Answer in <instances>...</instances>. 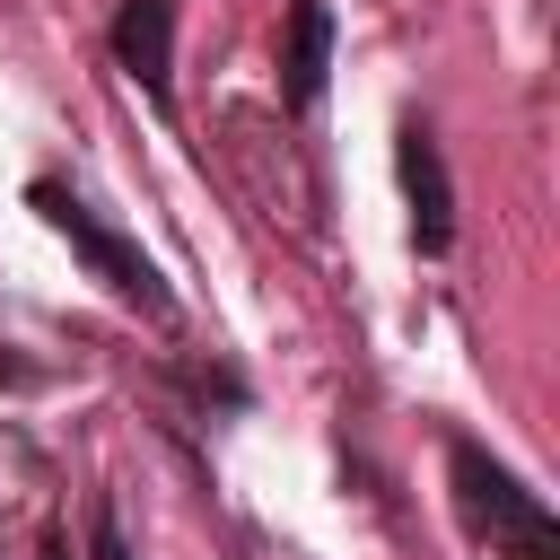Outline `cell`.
Segmentation results:
<instances>
[{"mask_svg": "<svg viewBox=\"0 0 560 560\" xmlns=\"http://www.w3.org/2000/svg\"><path fill=\"white\" fill-rule=\"evenodd\" d=\"M88 551H96V560H131V542H122V525H114V508H105V499L88 508Z\"/></svg>", "mask_w": 560, "mask_h": 560, "instance_id": "6", "label": "cell"}, {"mask_svg": "<svg viewBox=\"0 0 560 560\" xmlns=\"http://www.w3.org/2000/svg\"><path fill=\"white\" fill-rule=\"evenodd\" d=\"M26 201L44 210V228H52V236H61V245H70V254H79V262H88V271H96V280L122 298V306H140L149 324H166V315H175V289H166V271H158V262H149L131 236H114V228H105V219H96L79 192H61V184H35Z\"/></svg>", "mask_w": 560, "mask_h": 560, "instance_id": "2", "label": "cell"}, {"mask_svg": "<svg viewBox=\"0 0 560 560\" xmlns=\"http://www.w3.org/2000/svg\"><path fill=\"white\" fill-rule=\"evenodd\" d=\"M114 61L149 96H166V79H175V0H122L114 9Z\"/></svg>", "mask_w": 560, "mask_h": 560, "instance_id": "4", "label": "cell"}, {"mask_svg": "<svg viewBox=\"0 0 560 560\" xmlns=\"http://www.w3.org/2000/svg\"><path fill=\"white\" fill-rule=\"evenodd\" d=\"M44 560H70V542H61V534H44Z\"/></svg>", "mask_w": 560, "mask_h": 560, "instance_id": "7", "label": "cell"}, {"mask_svg": "<svg viewBox=\"0 0 560 560\" xmlns=\"http://www.w3.org/2000/svg\"><path fill=\"white\" fill-rule=\"evenodd\" d=\"M446 472H455V508H464V525H472L499 560H560V525H551V508H542L508 464H490L472 438H455Z\"/></svg>", "mask_w": 560, "mask_h": 560, "instance_id": "1", "label": "cell"}, {"mask_svg": "<svg viewBox=\"0 0 560 560\" xmlns=\"http://www.w3.org/2000/svg\"><path fill=\"white\" fill-rule=\"evenodd\" d=\"M324 70H332V9L324 0H289V52H280V96L306 114L324 96Z\"/></svg>", "mask_w": 560, "mask_h": 560, "instance_id": "5", "label": "cell"}, {"mask_svg": "<svg viewBox=\"0 0 560 560\" xmlns=\"http://www.w3.org/2000/svg\"><path fill=\"white\" fill-rule=\"evenodd\" d=\"M394 175H402L420 254H446V245H455V184H446V158H438V140H429L420 122H402V140H394Z\"/></svg>", "mask_w": 560, "mask_h": 560, "instance_id": "3", "label": "cell"}]
</instances>
